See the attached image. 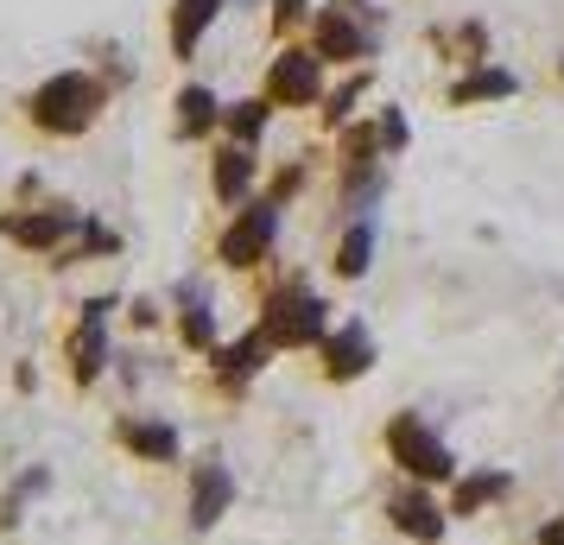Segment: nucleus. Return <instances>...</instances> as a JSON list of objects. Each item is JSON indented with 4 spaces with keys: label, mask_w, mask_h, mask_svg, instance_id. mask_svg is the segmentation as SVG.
<instances>
[{
    "label": "nucleus",
    "mask_w": 564,
    "mask_h": 545,
    "mask_svg": "<svg viewBox=\"0 0 564 545\" xmlns=\"http://www.w3.org/2000/svg\"><path fill=\"white\" fill-rule=\"evenodd\" d=\"M361 266H368V222H356V229L343 235V248H336V273L343 280H356Z\"/></svg>",
    "instance_id": "a211bd4d"
},
{
    "label": "nucleus",
    "mask_w": 564,
    "mask_h": 545,
    "mask_svg": "<svg viewBox=\"0 0 564 545\" xmlns=\"http://www.w3.org/2000/svg\"><path fill=\"white\" fill-rule=\"evenodd\" d=\"M508 89H513L508 70H482V77L457 83V89H451V102H482V96H508Z\"/></svg>",
    "instance_id": "f3484780"
},
{
    "label": "nucleus",
    "mask_w": 564,
    "mask_h": 545,
    "mask_svg": "<svg viewBox=\"0 0 564 545\" xmlns=\"http://www.w3.org/2000/svg\"><path fill=\"white\" fill-rule=\"evenodd\" d=\"M121 444L133 457H153V464H178V432L159 425V418H121Z\"/></svg>",
    "instance_id": "1a4fd4ad"
},
{
    "label": "nucleus",
    "mask_w": 564,
    "mask_h": 545,
    "mask_svg": "<svg viewBox=\"0 0 564 545\" xmlns=\"http://www.w3.org/2000/svg\"><path fill=\"white\" fill-rule=\"evenodd\" d=\"M96 108H102V89H96V77L64 70V77H52L39 96H32V121H39L45 133H83L89 121H96Z\"/></svg>",
    "instance_id": "f257e3e1"
},
{
    "label": "nucleus",
    "mask_w": 564,
    "mask_h": 545,
    "mask_svg": "<svg viewBox=\"0 0 564 545\" xmlns=\"http://www.w3.org/2000/svg\"><path fill=\"white\" fill-rule=\"evenodd\" d=\"M387 450H393V464L406 469L412 482H451V476H457V464H451L444 438H437L419 413H400L393 425H387Z\"/></svg>",
    "instance_id": "f03ea898"
},
{
    "label": "nucleus",
    "mask_w": 564,
    "mask_h": 545,
    "mask_svg": "<svg viewBox=\"0 0 564 545\" xmlns=\"http://www.w3.org/2000/svg\"><path fill=\"white\" fill-rule=\"evenodd\" d=\"M361 0H330L324 26H317V57H368V32L356 26Z\"/></svg>",
    "instance_id": "423d86ee"
},
{
    "label": "nucleus",
    "mask_w": 564,
    "mask_h": 545,
    "mask_svg": "<svg viewBox=\"0 0 564 545\" xmlns=\"http://www.w3.org/2000/svg\"><path fill=\"white\" fill-rule=\"evenodd\" d=\"M184 342H197V349H209V342H216V324H209L204 305H191V312H184Z\"/></svg>",
    "instance_id": "aec40b11"
},
{
    "label": "nucleus",
    "mask_w": 564,
    "mask_h": 545,
    "mask_svg": "<svg viewBox=\"0 0 564 545\" xmlns=\"http://www.w3.org/2000/svg\"><path fill=\"white\" fill-rule=\"evenodd\" d=\"M216 20V0H178V13H172V52L191 57V45H197V32Z\"/></svg>",
    "instance_id": "f8f14e48"
},
{
    "label": "nucleus",
    "mask_w": 564,
    "mask_h": 545,
    "mask_svg": "<svg viewBox=\"0 0 564 545\" xmlns=\"http://www.w3.org/2000/svg\"><path fill=\"white\" fill-rule=\"evenodd\" d=\"M70 362H77V381H89V374L102 368V330H96V305H89V324H83L77 342H70Z\"/></svg>",
    "instance_id": "4468645a"
},
{
    "label": "nucleus",
    "mask_w": 564,
    "mask_h": 545,
    "mask_svg": "<svg viewBox=\"0 0 564 545\" xmlns=\"http://www.w3.org/2000/svg\"><path fill=\"white\" fill-rule=\"evenodd\" d=\"M248 184H254V159L241 153V146L216 153V197H223V204H241V197H248Z\"/></svg>",
    "instance_id": "9b49d317"
},
{
    "label": "nucleus",
    "mask_w": 564,
    "mask_h": 545,
    "mask_svg": "<svg viewBox=\"0 0 564 545\" xmlns=\"http://www.w3.org/2000/svg\"><path fill=\"white\" fill-rule=\"evenodd\" d=\"M387 514H393V526H400L406 539H419V545H437V539H444V526H451V508H437L432 494H425V482L400 489Z\"/></svg>",
    "instance_id": "20e7f679"
},
{
    "label": "nucleus",
    "mask_w": 564,
    "mask_h": 545,
    "mask_svg": "<svg viewBox=\"0 0 564 545\" xmlns=\"http://www.w3.org/2000/svg\"><path fill=\"white\" fill-rule=\"evenodd\" d=\"M260 330H267V342H273V349L324 342V305H317L311 292H285V298H273V305H267Z\"/></svg>",
    "instance_id": "7ed1b4c3"
},
{
    "label": "nucleus",
    "mask_w": 564,
    "mask_h": 545,
    "mask_svg": "<svg viewBox=\"0 0 564 545\" xmlns=\"http://www.w3.org/2000/svg\"><path fill=\"white\" fill-rule=\"evenodd\" d=\"M229 128H235V140H254V133L267 128V96H260V102H235L229 108Z\"/></svg>",
    "instance_id": "6ab92c4d"
},
{
    "label": "nucleus",
    "mask_w": 564,
    "mask_h": 545,
    "mask_svg": "<svg viewBox=\"0 0 564 545\" xmlns=\"http://www.w3.org/2000/svg\"><path fill=\"white\" fill-rule=\"evenodd\" d=\"M273 229H280V216H273V204H254L248 216H235V229L223 235V260H229V266H254V260L267 254V241H273Z\"/></svg>",
    "instance_id": "39448f33"
},
{
    "label": "nucleus",
    "mask_w": 564,
    "mask_h": 545,
    "mask_svg": "<svg viewBox=\"0 0 564 545\" xmlns=\"http://www.w3.org/2000/svg\"><path fill=\"white\" fill-rule=\"evenodd\" d=\"M0 229L13 235V241H26V248H52L57 235L70 229V216H7Z\"/></svg>",
    "instance_id": "ddd939ff"
},
{
    "label": "nucleus",
    "mask_w": 564,
    "mask_h": 545,
    "mask_svg": "<svg viewBox=\"0 0 564 545\" xmlns=\"http://www.w3.org/2000/svg\"><path fill=\"white\" fill-rule=\"evenodd\" d=\"M488 494H508V476H469V482L451 494V514H476Z\"/></svg>",
    "instance_id": "2eb2a0df"
},
{
    "label": "nucleus",
    "mask_w": 564,
    "mask_h": 545,
    "mask_svg": "<svg viewBox=\"0 0 564 545\" xmlns=\"http://www.w3.org/2000/svg\"><path fill=\"white\" fill-rule=\"evenodd\" d=\"M368 356H375V349H368V330L349 324V330H336V337L324 342V374H330V381H356L361 368H368Z\"/></svg>",
    "instance_id": "9d476101"
},
{
    "label": "nucleus",
    "mask_w": 564,
    "mask_h": 545,
    "mask_svg": "<svg viewBox=\"0 0 564 545\" xmlns=\"http://www.w3.org/2000/svg\"><path fill=\"white\" fill-rule=\"evenodd\" d=\"M267 102H317V52H285L273 64Z\"/></svg>",
    "instance_id": "0eeeda50"
},
{
    "label": "nucleus",
    "mask_w": 564,
    "mask_h": 545,
    "mask_svg": "<svg viewBox=\"0 0 564 545\" xmlns=\"http://www.w3.org/2000/svg\"><path fill=\"white\" fill-rule=\"evenodd\" d=\"M539 545H564V520H552V526L539 533Z\"/></svg>",
    "instance_id": "412c9836"
},
{
    "label": "nucleus",
    "mask_w": 564,
    "mask_h": 545,
    "mask_svg": "<svg viewBox=\"0 0 564 545\" xmlns=\"http://www.w3.org/2000/svg\"><path fill=\"white\" fill-rule=\"evenodd\" d=\"M178 108H184V115H178V128H184V133H204L209 121H216V96H209V89H184Z\"/></svg>",
    "instance_id": "dca6fc26"
},
{
    "label": "nucleus",
    "mask_w": 564,
    "mask_h": 545,
    "mask_svg": "<svg viewBox=\"0 0 564 545\" xmlns=\"http://www.w3.org/2000/svg\"><path fill=\"white\" fill-rule=\"evenodd\" d=\"M235 501V476L223 464H197V482H191V520L197 526H216V520L229 514Z\"/></svg>",
    "instance_id": "6e6552de"
}]
</instances>
